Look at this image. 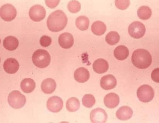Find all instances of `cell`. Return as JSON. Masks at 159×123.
Returning a JSON list of instances; mask_svg holds the SVG:
<instances>
[{"label": "cell", "mask_w": 159, "mask_h": 123, "mask_svg": "<svg viewBox=\"0 0 159 123\" xmlns=\"http://www.w3.org/2000/svg\"><path fill=\"white\" fill-rule=\"evenodd\" d=\"M151 77L153 81L159 83V68H157L152 72Z\"/></svg>", "instance_id": "31"}, {"label": "cell", "mask_w": 159, "mask_h": 123, "mask_svg": "<svg viewBox=\"0 0 159 123\" xmlns=\"http://www.w3.org/2000/svg\"><path fill=\"white\" fill-rule=\"evenodd\" d=\"M130 1L129 0H122L115 1V5L119 9L121 10H126L130 5Z\"/></svg>", "instance_id": "29"}, {"label": "cell", "mask_w": 159, "mask_h": 123, "mask_svg": "<svg viewBox=\"0 0 159 123\" xmlns=\"http://www.w3.org/2000/svg\"><path fill=\"white\" fill-rule=\"evenodd\" d=\"M19 44L18 40L13 36H9L5 38L3 41V45L6 50L10 51L16 50Z\"/></svg>", "instance_id": "19"}, {"label": "cell", "mask_w": 159, "mask_h": 123, "mask_svg": "<svg viewBox=\"0 0 159 123\" xmlns=\"http://www.w3.org/2000/svg\"><path fill=\"white\" fill-rule=\"evenodd\" d=\"M20 87L23 92L29 94L33 92L35 89L36 87L35 82L31 78H25L21 81Z\"/></svg>", "instance_id": "20"}, {"label": "cell", "mask_w": 159, "mask_h": 123, "mask_svg": "<svg viewBox=\"0 0 159 123\" xmlns=\"http://www.w3.org/2000/svg\"><path fill=\"white\" fill-rule=\"evenodd\" d=\"M120 36L116 31H111L107 34L105 41L109 45H114L120 41Z\"/></svg>", "instance_id": "26"}, {"label": "cell", "mask_w": 159, "mask_h": 123, "mask_svg": "<svg viewBox=\"0 0 159 123\" xmlns=\"http://www.w3.org/2000/svg\"><path fill=\"white\" fill-rule=\"evenodd\" d=\"M75 79L80 83H84L89 79L90 74L89 71L84 68L81 67L77 69L74 74Z\"/></svg>", "instance_id": "15"}, {"label": "cell", "mask_w": 159, "mask_h": 123, "mask_svg": "<svg viewBox=\"0 0 159 123\" xmlns=\"http://www.w3.org/2000/svg\"><path fill=\"white\" fill-rule=\"evenodd\" d=\"M60 1H45L47 6L51 8H55L58 5Z\"/></svg>", "instance_id": "32"}, {"label": "cell", "mask_w": 159, "mask_h": 123, "mask_svg": "<svg viewBox=\"0 0 159 123\" xmlns=\"http://www.w3.org/2000/svg\"><path fill=\"white\" fill-rule=\"evenodd\" d=\"M40 45L43 47H47L51 45L52 39L50 37L47 35H43L41 37L40 40Z\"/></svg>", "instance_id": "30"}, {"label": "cell", "mask_w": 159, "mask_h": 123, "mask_svg": "<svg viewBox=\"0 0 159 123\" xmlns=\"http://www.w3.org/2000/svg\"><path fill=\"white\" fill-rule=\"evenodd\" d=\"M47 106L49 111L53 113H57L63 109V101L61 97L57 96H53L48 99Z\"/></svg>", "instance_id": "9"}, {"label": "cell", "mask_w": 159, "mask_h": 123, "mask_svg": "<svg viewBox=\"0 0 159 123\" xmlns=\"http://www.w3.org/2000/svg\"><path fill=\"white\" fill-rule=\"evenodd\" d=\"M152 12L151 9L147 6H142L139 8L137 15L139 18L143 20H147L151 17Z\"/></svg>", "instance_id": "25"}, {"label": "cell", "mask_w": 159, "mask_h": 123, "mask_svg": "<svg viewBox=\"0 0 159 123\" xmlns=\"http://www.w3.org/2000/svg\"><path fill=\"white\" fill-rule=\"evenodd\" d=\"M59 43L61 47L64 49H69L74 44V39L71 34L67 32L64 33L59 36Z\"/></svg>", "instance_id": "12"}, {"label": "cell", "mask_w": 159, "mask_h": 123, "mask_svg": "<svg viewBox=\"0 0 159 123\" xmlns=\"http://www.w3.org/2000/svg\"><path fill=\"white\" fill-rule=\"evenodd\" d=\"M17 11L16 8L11 4H7L1 8V18L6 22H10L16 18Z\"/></svg>", "instance_id": "7"}, {"label": "cell", "mask_w": 159, "mask_h": 123, "mask_svg": "<svg viewBox=\"0 0 159 123\" xmlns=\"http://www.w3.org/2000/svg\"><path fill=\"white\" fill-rule=\"evenodd\" d=\"M107 27L104 23L101 21H97L92 24L91 30L93 34L96 35H102L106 31Z\"/></svg>", "instance_id": "22"}, {"label": "cell", "mask_w": 159, "mask_h": 123, "mask_svg": "<svg viewBox=\"0 0 159 123\" xmlns=\"http://www.w3.org/2000/svg\"><path fill=\"white\" fill-rule=\"evenodd\" d=\"M19 68V62L14 58H8L4 62V69L8 74H13L16 73L18 71Z\"/></svg>", "instance_id": "13"}, {"label": "cell", "mask_w": 159, "mask_h": 123, "mask_svg": "<svg viewBox=\"0 0 159 123\" xmlns=\"http://www.w3.org/2000/svg\"><path fill=\"white\" fill-rule=\"evenodd\" d=\"M117 80L112 75H105L100 80V86L104 90H110L115 88L116 86Z\"/></svg>", "instance_id": "11"}, {"label": "cell", "mask_w": 159, "mask_h": 123, "mask_svg": "<svg viewBox=\"0 0 159 123\" xmlns=\"http://www.w3.org/2000/svg\"><path fill=\"white\" fill-rule=\"evenodd\" d=\"M46 16V10L42 5H34L30 10V18L34 22H40L44 19Z\"/></svg>", "instance_id": "8"}, {"label": "cell", "mask_w": 159, "mask_h": 123, "mask_svg": "<svg viewBox=\"0 0 159 123\" xmlns=\"http://www.w3.org/2000/svg\"><path fill=\"white\" fill-rule=\"evenodd\" d=\"M114 55L116 58L119 60H124L128 58L129 50L125 46H118L114 51Z\"/></svg>", "instance_id": "21"}, {"label": "cell", "mask_w": 159, "mask_h": 123, "mask_svg": "<svg viewBox=\"0 0 159 123\" xmlns=\"http://www.w3.org/2000/svg\"><path fill=\"white\" fill-rule=\"evenodd\" d=\"M56 88V83L54 80L50 78L44 80L41 84L42 91L46 94H52L54 92Z\"/></svg>", "instance_id": "18"}, {"label": "cell", "mask_w": 159, "mask_h": 123, "mask_svg": "<svg viewBox=\"0 0 159 123\" xmlns=\"http://www.w3.org/2000/svg\"><path fill=\"white\" fill-rule=\"evenodd\" d=\"M96 102V100L93 95L86 94L82 99L83 105L86 107L91 108L93 106Z\"/></svg>", "instance_id": "27"}, {"label": "cell", "mask_w": 159, "mask_h": 123, "mask_svg": "<svg viewBox=\"0 0 159 123\" xmlns=\"http://www.w3.org/2000/svg\"><path fill=\"white\" fill-rule=\"evenodd\" d=\"M104 101L105 105L107 107L110 109H114L119 105V97L115 93H109L105 96Z\"/></svg>", "instance_id": "14"}, {"label": "cell", "mask_w": 159, "mask_h": 123, "mask_svg": "<svg viewBox=\"0 0 159 123\" xmlns=\"http://www.w3.org/2000/svg\"><path fill=\"white\" fill-rule=\"evenodd\" d=\"M133 111L132 109L127 106H124L119 108L116 113V116L119 120L126 121L132 118Z\"/></svg>", "instance_id": "17"}, {"label": "cell", "mask_w": 159, "mask_h": 123, "mask_svg": "<svg viewBox=\"0 0 159 123\" xmlns=\"http://www.w3.org/2000/svg\"><path fill=\"white\" fill-rule=\"evenodd\" d=\"M67 22V17L65 14L62 10H58L49 15L47 24L49 30L57 32L65 28Z\"/></svg>", "instance_id": "1"}, {"label": "cell", "mask_w": 159, "mask_h": 123, "mask_svg": "<svg viewBox=\"0 0 159 123\" xmlns=\"http://www.w3.org/2000/svg\"><path fill=\"white\" fill-rule=\"evenodd\" d=\"M109 65L107 61L103 59H98L94 61L93 69L96 73L102 74L106 72L108 70Z\"/></svg>", "instance_id": "16"}, {"label": "cell", "mask_w": 159, "mask_h": 123, "mask_svg": "<svg viewBox=\"0 0 159 123\" xmlns=\"http://www.w3.org/2000/svg\"><path fill=\"white\" fill-rule=\"evenodd\" d=\"M81 8L80 3L76 1H72L69 2L68 8L69 11L72 13H76L80 10Z\"/></svg>", "instance_id": "28"}, {"label": "cell", "mask_w": 159, "mask_h": 123, "mask_svg": "<svg viewBox=\"0 0 159 123\" xmlns=\"http://www.w3.org/2000/svg\"><path fill=\"white\" fill-rule=\"evenodd\" d=\"M80 107V103L78 99L72 97L68 100L66 102V108L70 112H76Z\"/></svg>", "instance_id": "24"}, {"label": "cell", "mask_w": 159, "mask_h": 123, "mask_svg": "<svg viewBox=\"0 0 159 123\" xmlns=\"http://www.w3.org/2000/svg\"><path fill=\"white\" fill-rule=\"evenodd\" d=\"M75 23L77 28L81 31H84L89 28V20L86 16H81L76 19Z\"/></svg>", "instance_id": "23"}, {"label": "cell", "mask_w": 159, "mask_h": 123, "mask_svg": "<svg viewBox=\"0 0 159 123\" xmlns=\"http://www.w3.org/2000/svg\"><path fill=\"white\" fill-rule=\"evenodd\" d=\"M107 118L106 112L102 108H97L92 110L90 113V119L92 123H105Z\"/></svg>", "instance_id": "10"}, {"label": "cell", "mask_w": 159, "mask_h": 123, "mask_svg": "<svg viewBox=\"0 0 159 123\" xmlns=\"http://www.w3.org/2000/svg\"><path fill=\"white\" fill-rule=\"evenodd\" d=\"M132 61L134 66L138 68L145 69L151 65L152 62V56L147 50L139 49L133 52Z\"/></svg>", "instance_id": "2"}, {"label": "cell", "mask_w": 159, "mask_h": 123, "mask_svg": "<svg viewBox=\"0 0 159 123\" xmlns=\"http://www.w3.org/2000/svg\"><path fill=\"white\" fill-rule=\"evenodd\" d=\"M50 54L46 50L39 49L34 52L32 56V61L36 67L40 68H44L48 67L51 62Z\"/></svg>", "instance_id": "3"}, {"label": "cell", "mask_w": 159, "mask_h": 123, "mask_svg": "<svg viewBox=\"0 0 159 123\" xmlns=\"http://www.w3.org/2000/svg\"><path fill=\"white\" fill-rule=\"evenodd\" d=\"M128 30L129 35L135 39L142 38L146 32L145 25L142 23L137 21L131 24L128 27Z\"/></svg>", "instance_id": "6"}, {"label": "cell", "mask_w": 159, "mask_h": 123, "mask_svg": "<svg viewBox=\"0 0 159 123\" xmlns=\"http://www.w3.org/2000/svg\"><path fill=\"white\" fill-rule=\"evenodd\" d=\"M137 94L139 100L143 103H148L154 98V91L151 86L144 84L139 88Z\"/></svg>", "instance_id": "5"}, {"label": "cell", "mask_w": 159, "mask_h": 123, "mask_svg": "<svg viewBox=\"0 0 159 123\" xmlns=\"http://www.w3.org/2000/svg\"><path fill=\"white\" fill-rule=\"evenodd\" d=\"M8 102L10 106L14 109H20L24 106L26 101L25 95L18 91L11 92L8 96Z\"/></svg>", "instance_id": "4"}]
</instances>
